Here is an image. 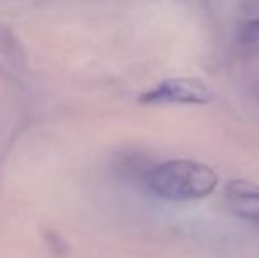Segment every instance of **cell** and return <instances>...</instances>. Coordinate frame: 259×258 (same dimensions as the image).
<instances>
[{"label":"cell","mask_w":259,"mask_h":258,"mask_svg":"<svg viewBox=\"0 0 259 258\" xmlns=\"http://www.w3.org/2000/svg\"><path fill=\"white\" fill-rule=\"evenodd\" d=\"M219 175L211 166L194 159H167L147 175L150 193L167 202H194L217 190Z\"/></svg>","instance_id":"obj_1"},{"label":"cell","mask_w":259,"mask_h":258,"mask_svg":"<svg viewBox=\"0 0 259 258\" xmlns=\"http://www.w3.org/2000/svg\"><path fill=\"white\" fill-rule=\"evenodd\" d=\"M226 202L235 216L259 223V184L249 180H229L226 186Z\"/></svg>","instance_id":"obj_3"},{"label":"cell","mask_w":259,"mask_h":258,"mask_svg":"<svg viewBox=\"0 0 259 258\" xmlns=\"http://www.w3.org/2000/svg\"><path fill=\"white\" fill-rule=\"evenodd\" d=\"M27 69V59L18 38L6 27H0V75L20 80Z\"/></svg>","instance_id":"obj_4"},{"label":"cell","mask_w":259,"mask_h":258,"mask_svg":"<svg viewBox=\"0 0 259 258\" xmlns=\"http://www.w3.org/2000/svg\"><path fill=\"white\" fill-rule=\"evenodd\" d=\"M238 43L245 50H259V16L242 25L238 32Z\"/></svg>","instance_id":"obj_5"},{"label":"cell","mask_w":259,"mask_h":258,"mask_svg":"<svg viewBox=\"0 0 259 258\" xmlns=\"http://www.w3.org/2000/svg\"><path fill=\"white\" fill-rule=\"evenodd\" d=\"M215 94L206 83L196 78H167L145 90L138 101L148 106L159 104H208Z\"/></svg>","instance_id":"obj_2"}]
</instances>
